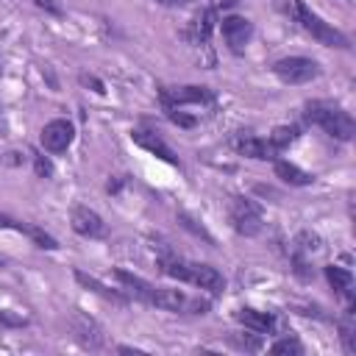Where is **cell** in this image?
Masks as SVG:
<instances>
[{
  "label": "cell",
  "instance_id": "6da1fadb",
  "mask_svg": "<svg viewBox=\"0 0 356 356\" xmlns=\"http://www.w3.org/2000/svg\"><path fill=\"white\" fill-rule=\"evenodd\" d=\"M159 270L175 281H184V284H192L209 295H222L225 289V275L211 267V264H200V261H189V259H181L175 253H164L159 256Z\"/></svg>",
  "mask_w": 356,
  "mask_h": 356
},
{
  "label": "cell",
  "instance_id": "7a4b0ae2",
  "mask_svg": "<svg viewBox=\"0 0 356 356\" xmlns=\"http://www.w3.org/2000/svg\"><path fill=\"white\" fill-rule=\"evenodd\" d=\"M278 6H281L284 14L292 17L317 44H323V47H339V50H348V47H350V39H348L342 31H337L334 25H328L323 17H317L303 0H278Z\"/></svg>",
  "mask_w": 356,
  "mask_h": 356
},
{
  "label": "cell",
  "instance_id": "3957f363",
  "mask_svg": "<svg viewBox=\"0 0 356 356\" xmlns=\"http://www.w3.org/2000/svg\"><path fill=\"white\" fill-rule=\"evenodd\" d=\"M303 117H306V122L320 125L331 139H339V142H350L353 134H356L353 117L342 106L328 103V100H309Z\"/></svg>",
  "mask_w": 356,
  "mask_h": 356
},
{
  "label": "cell",
  "instance_id": "277c9868",
  "mask_svg": "<svg viewBox=\"0 0 356 356\" xmlns=\"http://www.w3.org/2000/svg\"><path fill=\"white\" fill-rule=\"evenodd\" d=\"M273 75L281 83L300 86V83H309L320 75V64L314 58H306V56H284L273 64Z\"/></svg>",
  "mask_w": 356,
  "mask_h": 356
},
{
  "label": "cell",
  "instance_id": "5b68a950",
  "mask_svg": "<svg viewBox=\"0 0 356 356\" xmlns=\"http://www.w3.org/2000/svg\"><path fill=\"white\" fill-rule=\"evenodd\" d=\"M161 97V106L164 111L167 108H175V106H186V103H214V92L209 86H195V83H186V86H167L159 92Z\"/></svg>",
  "mask_w": 356,
  "mask_h": 356
},
{
  "label": "cell",
  "instance_id": "8992f818",
  "mask_svg": "<svg viewBox=\"0 0 356 356\" xmlns=\"http://www.w3.org/2000/svg\"><path fill=\"white\" fill-rule=\"evenodd\" d=\"M231 222H234L236 234H242V236L261 234V214L250 197H234L231 200Z\"/></svg>",
  "mask_w": 356,
  "mask_h": 356
},
{
  "label": "cell",
  "instance_id": "52a82bcc",
  "mask_svg": "<svg viewBox=\"0 0 356 356\" xmlns=\"http://www.w3.org/2000/svg\"><path fill=\"white\" fill-rule=\"evenodd\" d=\"M220 31H222V39H225L228 50L236 53V56H242L245 47H248V42H250V36H253V22L248 17L228 14V17H222Z\"/></svg>",
  "mask_w": 356,
  "mask_h": 356
},
{
  "label": "cell",
  "instance_id": "ba28073f",
  "mask_svg": "<svg viewBox=\"0 0 356 356\" xmlns=\"http://www.w3.org/2000/svg\"><path fill=\"white\" fill-rule=\"evenodd\" d=\"M75 139V125L64 117H56L50 122H44L42 134H39V142L47 153H64Z\"/></svg>",
  "mask_w": 356,
  "mask_h": 356
},
{
  "label": "cell",
  "instance_id": "9c48e42d",
  "mask_svg": "<svg viewBox=\"0 0 356 356\" xmlns=\"http://www.w3.org/2000/svg\"><path fill=\"white\" fill-rule=\"evenodd\" d=\"M70 225H72V231L78 236H86V239H103L106 236L103 217L89 206H75L72 214H70Z\"/></svg>",
  "mask_w": 356,
  "mask_h": 356
},
{
  "label": "cell",
  "instance_id": "30bf717a",
  "mask_svg": "<svg viewBox=\"0 0 356 356\" xmlns=\"http://www.w3.org/2000/svg\"><path fill=\"white\" fill-rule=\"evenodd\" d=\"M131 139H134V145H139V147L147 150L150 156L167 161L170 167H178V156L172 153V147H170L156 131H150V128H134V131H131Z\"/></svg>",
  "mask_w": 356,
  "mask_h": 356
},
{
  "label": "cell",
  "instance_id": "8fae6325",
  "mask_svg": "<svg viewBox=\"0 0 356 356\" xmlns=\"http://www.w3.org/2000/svg\"><path fill=\"white\" fill-rule=\"evenodd\" d=\"M0 228H8V231H17V234H25V236H28V239H33V245H36V248H42V250H56V248H58V242H56L50 234H44L39 225L22 222V220H17V217H11V214H6V211H0Z\"/></svg>",
  "mask_w": 356,
  "mask_h": 356
},
{
  "label": "cell",
  "instance_id": "7c38bea8",
  "mask_svg": "<svg viewBox=\"0 0 356 356\" xmlns=\"http://www.w3.org/2000/svg\"><path fill=\"white\" fill-rule=\"evenodd\" d=\"M214 22H217V11L209 6V8H200L192 19H189V28H186V39L192 44H209L211 39V31H214Z\"/></svg>",
  "mask_w": 356,
  "mask_h": 356
},
{
  "label": "cell",
  "instance_id": "4fadbf2b",
  "mask_svg": "<svg viewBox=\"0 0 356 356\" xmlns=\"http://www.w3.org/2000/svg\"><path fill=\"white\" fill-rule=\"evenodd\" d=\"M236 153L248 156V159H256V161H275L278 150L270 145V139H261V136H239L234 142Z\"/></svg>",
  "mask_w": 356,
  "mask_h": 356
},
{
  "label": "cell",
  "instance_id": "5bb4252c",
  "mask_svg": "<svg viewBox=\"0 0 356 356\" xmlns=\"http://www.w3.org/2000/svg\"><path fill=\"white\" fill-rule=\"evenodd\" d=\"M72 331H75V339H78L83 348L97 350V348L106 342L103 328H100L92 317H86V314H75V317H72Z\"/></svg>",
  "mask_w": 356,
  "mask_h": 356
},
{
  "label": "cell",
  "instance_id": "9a60e30c",
  "mask_svg": "<svg viewBox=\"0 0 356 356\" xmlns=\"http://www.w3.org/2000/svg\"><path fill=\"white\" fill-rule=\"evenodd\" d=\"M234 317H236L245 328H250L253 334H270V331L275 328V314H273V312H259V309L245 306V309H236Z\"/></svg>",
  "mask_w": 356,
  "mask_h": 356
},
{
  "label": "cell",
  "instance_id": "2e32d148",
  "mask_svg": "<svg viewBox=\"0 0 356 356\" xmlns=\"http://www.w3.org/2000/svg\"><path fill=\"white\" fill-rule=\"evenodd\" d=\"M273 170H275V178H281V181L289 184V186H312V184H314V175L306 172V170H300V167L292 164V161L275 159V161H273Z\"/></svg>",
  "mask_w": 356,
  "mask_h": 356
},
{
  "label": "cell",
  "instance_id": "e0dca14e",
  "mask_svg": "<svg viewBox=\"0 0 356 356\" xmlns=\"http://www.w3.org/2000/svg\"><path fill=\"white\" fill-rule=\"evenodd\" d=\"M323 270H325V278H328L331 289H334L337 295H345L348 303H350V300H353V292H350L353 275H350V270H345V267H339V264H325Z\"/></svg>",
  "mask_w": 356,
  "mask_h": 356
},
{
  "label": "cell",
  "instance_id": "ac0fdd59",
  "mask_svg": "<svg viewBox=\"0 0 356 356\" xmlns=\"http://www.w3.org/2000/svg\"><path fill=\"white\" fill-rule=\"evenodd\" d=\"M75 281H78L83 289H89V292H95V295H100V298H106V300H111V303H125V295H122V292L108 289L106 284H100L95 275H86L83 270H75Z\"/></svg>",
  "mask_w": 356,
  "mask_h": 356
},
{
  "label": "cell",
  "instance_id": "d6986e66",
  "mask_svg": "<svg viewBox=\"0 0 356 356\" xmlns=\"http://www.w3.org/2000/svg\"><path fill=\"white\" fill-rule=\"evenodd\" d=\"M298 136H300L298 125H275L273 134H270V145H273L275 150H284V147H289Z\"/></svg>",
  "mask_w": 356,
  "mask_h": 356
},
{
  "label": "cell",
  "instance_id": "ffe728a7",
  "mask_svg": "<svg viewBox=\"0 0 356 356\" xmlns=\"http://www.w3.org/2000/svg\"><path fill=\"white\" fill-rule=\"evenodd\" d=\"M314 250H320V239H317L314 234H309V231H300V234H298V239H295L292 253L306 256V253H314Z\"/></svg>",
  "mask_w": 356,
  "mask_h": 356
},
{
  "label": "cell",
  "instance_id": "44dd1931",
  "mask_svg": "<svg viewBox=\"0 0 356 356\" xmlns=\"http://www.w3.org/2000/svg\"><path fill=\"white\" fill-rule=\"evenodd\" d=\"M270 353H303V345L295 339V337H284V339H278V342H273L270 345Z\"/></svg>",
  "mask_w": 356,
  "mask_h": 356
},
{
  "label": "cell",
  "instance_id": "7402d4cb",
  "mask_svg": "<svg viewBox=\"0 0 356 356\" xmlns=\"http://www.w3.org/2000/svg\"><path fill=\"white\" fill-rule=\"evenodd\" d=\"M178 220H181V222H184V225H186L192 234H197V236H203L206 242H211V245H214V236H211V234H209L203 225H195V220H192L189 214H184V211H181V214H178Z\"/></svg>",
  "mask_w": 356,
  "mask_h": 356
},
{
  "label": "cell",
  "instance_id": "603a6c76",
  "mask_svg": "<svg viewBox=\"0 0 356 356\" xmlns=\"http://www.w3.org/2000/svg\"><path fill=\"white\" fill-rule=\"evenodd\" d=\"M33 170H36L39 178H50V175H53V164H50L42 153H33Z\"/></svg>",
  "mask_w": 356,
  "mask_h": 356
},
{
  "label": "cell",
  "instance_id": "cb8c5ba5",
  "mask_svg": "<svg viewBox=\"0 0 356 356\" xmlns=\"http://www.w3.org/2000/svg\"><path fill=\"white\" fill-rule=\"evenodd\" d=\"M167 117H170L175 125H181V128H192V125H195V117H186V114H181V111H178V114H175V111H167Z\"/></svg>",
  "mask_w": 356,
  "mask_h": 356
},
{
  "label": "cell",
  "instance_id": "d4e9b609",
  "mask_svg": "<svg viewBox=\"0 0 356 356\" xmlns=\"http://www.w3.org/2000/svg\"><path fill=\"white\" fill-rule=\"evenodd\" d=\"M33 3H36L42 11L53 14V17H58V14H61V8H58V3H56V0H33Z\"/></svg>",
  "mask_w": 356,
  "mask_h": 356
},
{
  "label": "cell",
  "instance_id": "484cf974",
  "mask_svg": "<svg viewBox=\"0 0 356 356\" xmlns=\"http://www.w3.org/2000/svg\"><path fill=\"white\" fill-rule=\"evenodd\" d=\"M0 323H6V325H25L28 317H14V314H8V312H0Z\"/></svg>",
  "mask_w": 356,
  "mask_h": 356
},
{
  "label": "cell",
  "instance_id": "4316f807",
  "mask_svg": "<svg viewBox=\"0 0 356 356\" xmlns=\"http://www.w3.org/2000/svg\"><path fill=\"white\" fill-rule=\"evenodd\" d=\"M236 6V0H211V8L214 11H220V8H234Z\"/></svg>",
  "mask_w": 356,
  "mask_h": 356
},
{
  "label": "cell",
  "instance_id": "83f0119b",
  "mask_svg": "<svg viewBox=\"0 0 356 356\" xmlns=\"http://www.w3.org/2000/svg\"><path fill=\"white\" fill-rule=\"evenodd\" d=\"M156 3H161V6H184L189 0H156Z\"/></svg>",
  "mask_w": 356,
  "mask_h": 356
}]
</instances>
